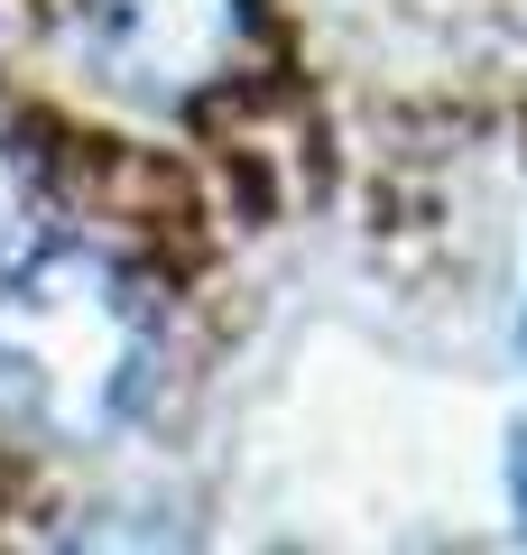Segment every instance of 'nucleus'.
Returning <instances> with one entry per match:
<instances>
[{
    "label": "nucleus",
    "mask_w": 527,
    "mask_h": 555,
    "mask_svg": "<svg viewBox=\"0 0 527 555\" xmlns=\"http://www.w3.org/2000/svg\"><path fill=\"white\" fill-rule=\"evenodd\" d=\"M157 389V306L120 259L28 241L0 259V398L56 444L120 436Z\"/></svg>",
    "instance_id": "obj_1"
},
{
    "label": "nucleus",
    "mask_w": 527,
    "mask_h": 555,
    "mask_svg": "<svg viewBox=\"0 0 527 555\" xmlns=\"http://www.w3.org/2000/svg\"><path fill=\"white\" fill-rule=\"evenodd\" d=\"M65 20L102 93L149 112L204 102L250 56V0H65Z\"/></svg>",
    "instance_id": "obj_2"
},
{
    "label": "nucleus",
    "mask_w": 527,
    "mask_h": 555,
    "mask_svg": "<svg viewBox=\"0 0 527 555\" xmlns=\"http://www.w3.org/2000/svg\"><path fill=\"white\" fill-rule=\"evenodd\" d=\"M509 491H518V509H527V436H518V454H509Z\"/></svg>",
    "instance_id": "obj_3"
}]
</instances>
